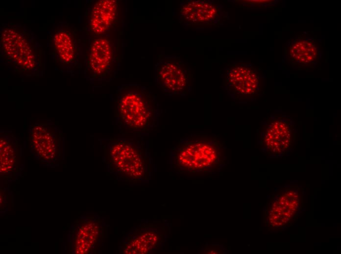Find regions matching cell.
Listing matches in <instances>:
<instances>
[{
  "label": "cell",
  "instance_id": "obj_16",
  "mask_svg": "<svg viewBox=\"0 0 341 254\" xmlns=\"http://www.w3.org/2000/svg\"><path fill=\"white\" fill-rule=\"evenodd\" d=\"M290 53L291 55L294 53V49L293 48L291 49Z\"/></svg>",
  "mask_w": 341,
  "mask_h": 254
},
{
  "label": "cell",
  "instance_id": "obj_17",
  "mask_svg": "<svg viewBox=\"0 0 341 254\" xmlns=\"http://www.w3.org/2000/svg\"><path fill=\"white\" fill-rule=\"evenodd\" d=\"M307 59H308V60L309 61H311V60L312 59V57H311V56H307Z\"/></svg>",
  "mask_w": 341,
  "mask_h": 254
},
{
  "label": "cell",
  "instance_id": "obj_19",
  "mask_svg": "<svg viewBox=\"0 0 341 254\" xmlns=\"http://www.w3.org/2000/svg\"><path fill=\"white\" fill-rule=\"evenodd\" d=\"M297 47L295 45L293 46V49H297Z\"/></svg>",
  "mask_w": 341,
  "mask_h": 254
},
{
  "label": "cell",
  "instance_id": "obj_21",
  "mask_svg": "<svg viewBox=\"0 0 341 254\" xmlns=\"http://www.w3.org/2000/svg\"><path fill=\"white\" fill-rule=\"evenodd\" d=\"M301 61L302 62H304V61H305V60L304 59L302 58V59H301Z\"/></svg>",
  "mask_w": 341,
  "mask_h": 254
},
{
  "label": "cell",
  "instance_id": "obj_22",
  "mask_svg": "<svg viewBox=\"0 0 341 254\" xmlns=\"http://www.w3.org/2000/svg\"><path fill=\"white\" fill-rule=\"evenodd\" d=\"M307 44H308L309 46H311V45H312V43H308Z\"/></svg>",
  "mask_w": 341,
  "mask_h": 254
},
{
  "label": "cell",
  "instance_id": "obj_13",
  "mask_svg": "<svg viewBox=\"0 0 341 254\" xmlns=\"http://www.w3.org/2000/svg\"><path fill=\"white\" fill-rule=\"evenodd\" d=\"M163 240L162 234L151 227L136 228L121 244V253L125 254H146L156 250Z\"/></svg>",
  "mask_w": 341,
  "mask_h": 254
},
{
  "label": "cell",
  "instance_id": "obj_11",
  "mask_svg": "<svg viewBox=\"0 0 341 254\" xmlns=\"http://www.w3.org/2000/svg\"><path fill=\"white\" fill-rule=\"evenodd\" d=\"M0 173L2 178L13 179L22 169V149L19 140L10 131H0Z\"/></svg>",
  "mask_w": 341,
  "mask_h": 254
},
{
  "label": "cell",
  "instance_id": "obj_12",
  "mask_svg": "<svg viewBox=\"0 0 341 254\" xmlns=\"http://www.w3.org/2000/svg\"><path fill=\"white\" fill-rule=\"evenodd\" d=\"M53 57L65 66L76 64L79 53L76 35L69 25L57 27L50 37Z\"/></svg>",
  "mask_w": 341,
  "mask_h": 254
},
{
  "label": "cell",
  "instance_id": "obj_10",
  "mask_svg": "<svg viewBox=\"0 0 341 254\" xmlns=\"http://www.w3.org/2000/svg\"><path fill=\"white\" fill-rule=\"evenodd\" d=\"M294 127L290 119L278 118L269 119L258 130L262 147L272 148L274 152H281L290 146L294 135Z\"/></svg>",
  "mask_w": 341,
  "mask_h": 254
},
{
  "label": "cell",
  "instance_id": "obj_2",
  "mask_svg": "<svg viewBox=\"0 0 341 254\" xmlns=\"http://www.w3.org/2000/svg\"><path fill=\"white\" fill-rule=\"evenodd\" d=\"M169 161L171 169L179 173L216 172L226 165L225 147L217 135L191 134L180 139L171 149Z\"/></svg>",
  "mask_w": 341,
  "mask_h": 254
},
{
  "label": "cell",
  "instance_id": "obj_15",
  "mask_svg": "<svg viewBox=\"0 0 341 254\" xmlns=\"http://www.w3.org/2000/svg\"><path fill=\"white\" fill-rule=\"evenodd\" d=\"M119 2L100 0L93 5L90 13L89 27L94 34L100 36L113 25L118 15Z\"/></svg>",
  "mask_w": 341,
  "mask_h": 254
},
{
  "label": "cell",
  "instance_id": "obj_7",
  "mask_svg": "<svg viewBox=\"0 0 341 254\" xmlns=\"http://www.w3.org/2000/svg\"><path fill=\"white\" fill-rule=\"evenodd\" d=\"M114 51L111 41L99 37L91 43L88 54L86 77L93 81H109L117 72Z\"/></svg>",
  "mask_w": 341,
  "mask_h": 254
},
{
  "label": "cell",
  "instance_id": "obj_4",
  "mask_svg": "<svg viewBox=\"0 0 341 254\" xmlns=\"http://www.w3.org/2000/svg\"><path fill=\"white\" fill-rule=\"evenodd\" d=\"M1 55L14 71L39 76L43 68L42 51L36 40L20 26H6L0 34Z\"/></svg>",
  "mask_w": 341,
  "mask_h": 254
},
{
  "label": "cell",
  "instance_id": "obj_9",
  "mask_svg": "<svg viewBox=\"0 0 341 254\" xmlns=\"http://www.w3.org/2000/svg\"><path fill=\"white\" fill-rule=\"evenodd\" d=\"M221 7L206 0H188L180 6V22L188 26L219 25L223 18Z\"/></svg>",
  "mask_w": 341,
  "mask_h": 254
},
{
  "label": "cell",
  "instance_id": "obj_20",
  "mask_svg": "<svg viewBox=\"0 0 341 254\" xmlns=\"http://www.w3.org/2000/svg\"><path fill=\"white\" fill-rule=\"evenodd\" d=\"M292 57H294L296 55H295V53H293V54H292Z\"/></svg>",
  "mask_w": 341,
  "mask_h": 254
},
{
  "label": "cell",
  "instance_id": "obj_5",
  "mask_svg": "<svg viewBox=\"0 0 341 254\" xmlns=\"http://www.w3.org/2000/svg\"><path fill=\"white\" fill-rule=\"evenodd\" d=\"M64 137L61 130L50 119H39L29 128V151L34 158L48 166L61 161Z\"/></svg>",
  "mask_w": 341,
  "mask_h": 254
},
{
  "label": "cell",
  "instance_id": "obj_3",
  "mask_svg": "<svg viewBox=\"0 0 341 254\" xmlns=\"http://www.w3.org/2000/svg\"><path fill=\"white\" fill-rule=\"evenodd\" d=\"M109 171L125 182L147 181L151 160L143 139L111 138L99 140Z\"/></svg>",
  "mask_w": 341,
  "mask_h": 254
},
{
  "label": "cell",
  "instance_id": "obj_6",
  "mask_svg": "<svg viewBox=\"0 0 341 254\" xmlns=\"http://www.w3.org/2000/svg\"><path fill=\"white\" fill-rule=\"evenodd\" d=\"M155 81L165 95L185 96L192 90L193 74L180 57L161 56L155 65Z\"/></svg>",
  "mask_w": 341,
  "mask_h": 254
},
{
  "label": "cell",
  "instance_id": "obj_18",
  "mask_svg": "<svg viewBox=\"0 0 341 254\" xmlns=\"http://www.w3.org/2000/svg\"><path fill=\"white\" fill-rule=\"evenodd\" d=\"M300 58V57L299 56H295V58H296V59H297V60H298V59H299Z\"/></svg>",
  "mask_w": 341,
  "mask_h": 254
},
{
  "label": "cell",
  "instance_id": "obj_23",
  "mask_svg": "<svg viewBox=\"0 0 341 254\" xmlns=\"http://www.w3.org/2000/svg\"><path fill=\"white\" fill-rule=\"evenodd\" d=\"M281 224H282L281 223H279V225H281Z\"/></svg>",
  "mask_w": 341,
  "mask_h": 254
},
{
  "label": "cell",
  "instance_id": "obj_14",
  "mask_svg": "<svg viewBox=\"0 0 341 254\" xmlns=\"http://www.w3.org/2000/svg\"><path fill=\"white\" fill-rule=\"evenodd\" d=\"M101 234L100 221L93 217L86 218L77 225L73 237V249L75 254H89L99 241Z\"/></svg>",
  "mask_w": 341,
  "mask_h": 254
},
{
  "label": "cell",
  "instance_id": "obj_8",
  "mask_svg": "<svg viewBox=\"0 0 341 254\" xmlns=\"http://www.w3.org/2000/svg\"><path fill=\"white\" fill-rule=\"evenodd\" d=\"M222 78L224 88L236 99L248 98L259 92L260 76L252 68L228 67L224 69Z\"/></svg>",
  "mask_w": 341,
  "mask_h": 254
},
{
  "label": "cell",
  "instance_id": "obj_1",
  "mask_svg": "<svg viewBox=\"0 0 341 254\" xmlns=\"http://www.w3.org/2000/svg\"><path fill=\"white\" fill-rule=\"evenodd\" d=\"M115 123L122 135H148L159 126L161 110L156 96L136 83L118 86L115 99Z\"/></svg>",
  "mask_w": 341,
  "mask_h": 254
}]
</instances>
